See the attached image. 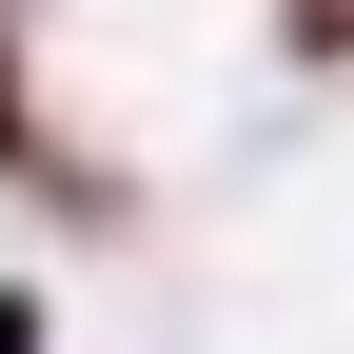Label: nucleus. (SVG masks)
I'll use <instances>...</instances> for the list:
<instances>
[{
	"instance_id": "obj_1",
	"label": "nucleus",
	"mask_w": 354,
	"mask_h": 354,
	"mask_svg": "<svg viewBox=\"0 0 354 354\" xmlns=\"http://www.w3.org/2000/svg\"><path fill=\"white\" fill-rule=\"evenodd\" d=\"M0 354H39V295H0Z\"/></svg>"
}]
</instances>
